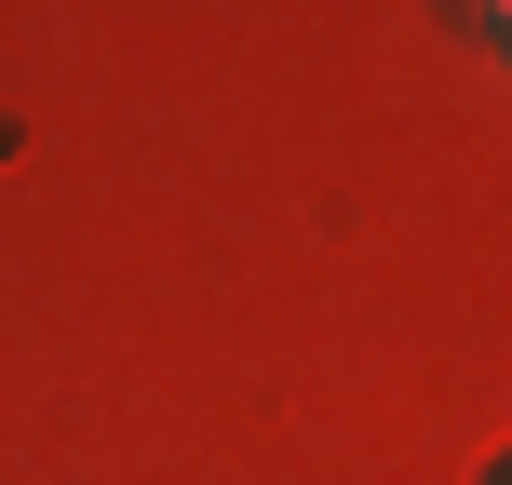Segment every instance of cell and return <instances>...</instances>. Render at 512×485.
Wrapping results in <instances>:
<instances>
[{
  "label": "cell",
  "mask_w": 512,
  "mask_h": 485,
  "mask_svg": "<svg viewBox=\"0 0 512 485\" xmlns=\"http://www.w3.org/2000/svg\"><path fill=\"white\" fill-rule=\"evenodd\" d=\"M445 14H459L472 41H499V27H512V0H445Z\"/></svg>",
  "instance_id": "1"
},
{
  "label": "cell",
  "mask_w": 512,
  "mask_h": 485,
  "mask_svg": "<svg viewBox=\"0 0 512 485\" xmlns=\"http://www.w3.org/2000/svg\"><path fill=\"white\" fill-rule=\"evenodd\" d=\"M486 485H499V472H486Z\"/></svg>",
  "instance_id": "2"
}]
</instances>
